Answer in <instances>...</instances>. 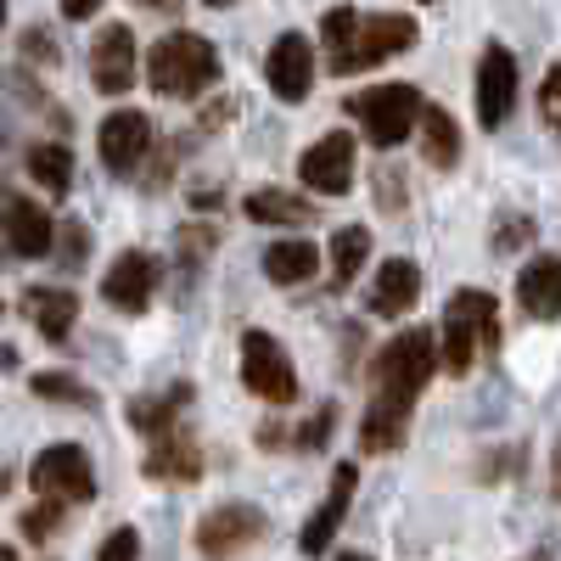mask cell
I'll return each instance as SVG.
<instances>
[{
  "label": "cell",
  "mask_w": 561,
  "mask_h": 561,
  "mask_svg": "<svg viewBox=\"0 0 561 561\" xmlns=\"http://www.w3.org/2000/svg\"><path fill=\"white\" fill-rule=\"evenodd\" d=\"M421 152L433 169H449L460 158V124L444 107H427V118H421Z\"/></svg>",
  "instance_id": "obj_26"
},
{
  "label": "cell",
  "mask_w": 561,
  "mask_h": 561,
  "mask_svg": "<svg viewBox=\"0 0 561 561\" xmlns=\"http://www.w3.org/2000/svg\"><path fill=\"white\" fill-rule=\"evenodd\" d=\"M500 325H494V298L489 293H455L449 309H444V370L449 377H466L472 370V359L483 348H494Z\"/></svg>",
  "instance_id": "obj_4"
},
{
  "label": "cell",
  "mask_w": 561,
  "mask_h": 561,
  "mask_svg": "<svg viewBox=\"0 0 561 561\" xmlns=\"http://www.w3.org/2000/svg\"><path fill=\"white\" fill-rule=\"evenodd\" d=\"M28 478H34L39 500H57V505H62V500L79 505V500L96 494V472H90V460H84L79 444H51V449H39L34 466H28Z\"/></svg>",
  "instance_id": "obj_7"
},
{
  "label": "cell",
  "mask_w": 561,
  "mask_h": 561,
  "mask_svg": "<svg viewBox=\"0 0 561 561\" xmlns=\"http://www.w3.org/2000/svg\"><path fill=\"white\" fill-rule=\"evenodd\" d=\"M192 404V382H174V388H163V393H147V399H129V427L135 433H147L152 444L158 438H169V427H174V415Z\"/></svg>",
  "instance_id": "obj_21"
},
{
  "label": "cell",
  "mask_w": 561,
  "mask_h": 561,
  "mask_svg": "<svg viewBox=\"0 0 561 561\" xmlns=\"http://www.w3.org/2000/svg\"><path fill=\"white\" fill-rule=\"evenodd\" d=\"M365 259H370V230L365 225H343L332 237V280L337 287H354V275L365 270Z\"/></svg>",
  "instance_id": "obj_27"
},
{
  "label": "cell",
  "mask_w": 561,
  "mask_h": 561,
  "mask_svg": "<svg viewBox=\"0 0 561 561\" xmlns=\"http://www.w3.org/2000/svg\"><path fill=\"white\" fill-rule=\"evenodd\" d=\"M354 483H359L354 460H343L337 472H332V494L320 500V511H314V517L304 523V534H298V550H304V556H325V545H332V534H337V528H343V517H348Z\"/></svg>",
  "instance_id": "obj_15"
},
{
  "label": "cell",
  "mask_w": 561,
  "mask_h": 561,
  "mask_svg": "<svg viewBox=\"0 0 561 561\" xmlns=\"http://www.w3.org/2000/svg\"><path fill=\"white\" fill-rule=\"evenodd\" d=\"M23 314L34 320V332H39V337L68 343L73 320H79V298H73L68 287H28V293H23Z\"/></svg>",
  "instance_id": "obj_19"
},
{
  "label": "cell",
  "mask_w": 561,
  "mask_h": 561,
  "mask_svg": "<svg viewBox=\"0 0 561 561\" xmlns=\"http://www.w3.org/2000/svg\"><path fill=\"white\" fill-rule=\"evenodd\" d=\"M438 365H444V354H438L433 332H427V325H410V332H399V337L377 354V399L410 410L415 393L433 382Z\"/></svg>",
  "instance_id": "obj_2"
},
{
  "label": "cell",
  "mask_w": 561,
  "mask_h": 561,
  "mask_svg": "<svg viewBox=\"0 0 561 561\" xmlns=\"http://www.w3.org/2000/svg\"><path fill=\"white\" fill-rule=\"evenodd\" d=\"M523 237H528V219H517V225H505V230H500V248H517Z\"/></svg>",
  "instance_id": "obj_36"
},
{
  "label": "cell",
  "mask_w": 561,
  "mask_h": 561,
  "mask_svg": "<svg viewBox=\"0 0 561 561\" xmlns=\"http://www.w3.org/2000/svg\"><path fill=\"white\" fill-rule=\"evenodd\" d=\"M534 561H550V550H539V556H534Z\"/></svg>",
  "instance_id": "obj_39"
},
{
  "label": "cell",
  "mask_w": 561,
  "mask_h": 561,
  "mask_svg": "<svg viewBox=\"0 0 561 561\" xmlns=\"http://www.w3.org/2000/svg\"><path fill=\"white\" fill-rule=\"evenodd\" d=\"M96 561H140V534L135 528H113L96 550Z\"/></svg>",
  "instance_id": "obj_31"
},
{
  "label": "cell",
  "mask_w": 561,
  "mask_h": 561,
  "mask_svg": "<svg viewBox=\"0 0 561 561\" xmlns=\"http://www.w3.org/2000/svg\"><path fill=\"white\" fill-rule=\"evenodd\" d=\"M517 107V57L505 45H489L478 57V124L483 129H500Z\"/></svg>",
  "instance_id": "obj_10"
},
{
  "label": "cell",
  "mask_w": 561,
  "mask_h": 561,
  "mask_svg": "<svg viewBox=\"0 0 561 561\" xmlns=\"http://www.w3.org/2000/svg\"><path fill=\"white\" fill-rule=\"evenodd\" d=\"M57 523H62V505H57V500H39V505H28L23 517H18V528H23L28 539H51Z\"/></svg>",
  "instance_id": "obj_30"
},
{
  "label": "cell",
  "mask_w": 561,
  "mask_h": 561,
  "mask_svg": "<svg viewBox=\"0 0 561 561\" xmlns=\"http://www.w3.org/2000/svg\"><path fill=\"white\" fill-rule=\"evenodd\" d=\"M264 79L280 102H304L309 90H314V51H309V39L304 34H280L270 45V57H264Z\"/></svg>",
  "instance_id": "obj_11"
},
{
  "label": "cell",
  "mask_w": 561,
  "mask_h": 561,
  "mask_svg": "<svg viewBox=\"0 0 561 561\" xmlns=\"http://www.w3.org/2000/svg\"><path fill=\"white\" fill-rule=\"evenodd\" d=\"M517 304L528 320H556L561 314V253H539L517 275Z\"/></svg>",
  "instance_id": "obj_17"
},
{
  "label": "cell",
  "mask_w": 561,
  "mask_h": 561,
  "mask_svg": "<svg viewBox=\"0 0 561 561\" xmlns=\"http://www.w3.org/2000/svg\"><path fill=\"white\" fill-rule=\"evenodd\" d=\"M23 51H28V57H39V62H57V51L45 45V34H23Z\"/></svg>",
  "instance_id": "obj_34"
},
{
  "label": "cell",
  "mask_w": 561,
  "mask_h": 561,
  "mask_svg": "<svg viewBox=\"0 0 561 561\" xmlns=\"http://www.w3.org/2000/svg\"><path fill=\"white\" fill-rule=\"evenodd\" d=\"M337 561H370V556H354V550H343V556H337Z\"/></svg>",
  "instance_id": "obj_38"
},
{
  "label": "cell",
  "mask_w": 561,
  "mask_h": 561,
  "mask_svg": "<svg viewBox=\"0 0 561 561\" xmlns=\"http://www.w3.org/2000/svg\"><path fill=\"white\" fill-rule=\"evenodd\" d=\"M62 18H73V23L96 18V0H68V7H62Z\"/></svg>",
  "instance_id": "obj_35"
},
{
  "label": "cell",
  "mask_w": 561,
  "mask_h": 561,
  "mask_svg": "<svg viewBox=\"0 0 561 561\" xmlns=\"http://www.w3.org/2000/svg\"><path fill=\"white\" fill-rule=\"evenodd\" d=\"M147 478L158 483H197L203 478V449L197 438H185V433H169L147 449Z\"/></svg>",
  "instance_id": "obj_20"
},
{
  "label": "cell",
  "mask_w": 561,
  "mask_h": 561,
  "mask_svg": "<svg viewBox=\"0 0 561 561\" xmlns=\"http://www.w3.org/2000/svg\"><path fill=\"white\" fill-rule=\"evenodd\" d=\"M242 214L253 225H309L314 219V208L304 197H293V192H280V185H259V192H248Z\"/></svg>",
  "instance_id": "obj_22"
},
{
  "label": "cell",
  "mask_w": 561,
  "mask_h": 561,
  "mask_svg": "<svg viewBox=\"0 0 561 561\" xmlns=\"http://www.w3.org/2000/svg\"><path fill=\"white\" fill-rule=\"evenodd\" d=\"M90 79H96L102 96H124L135 84V34L124 23H107L90 45Z\"/></svg>",
  "instance_id": "obj_14"
},
{
  "label": "cell",
  "mask_w": 561,
  "mask_h": 561,
  "mask_svg": "<svg viewBox=\"0 0 561 561\" xmlns=\"http://www.w3.org/2000/svg\"><path fill=\"white\" fill-rule=\"evenodd\" d=\"M404 427H410V410H399V404H370L365 410V421H359V444L370 449V455H388L399 438H404Z\"/></svg>",
  "instance_id": "obj_24"
},
{
  "label": "cell",
  "mask_w": 561,
  "mask_h": 561,
  "mask_svg": "<svg viewBox=\"0 0 561 561\" xmlns=\"http://www.w3.org/2000/svg\"><path fill=\"white\" fill-rule=\"evenodd\" d=\"M550 483H556V500H561V438H556V455H550Z\"/></svg>",
  "instance_id": "obj_37"
},
{
  "label": "cell",
  "mask_w": 561,
  "mask_h": 561,
  "mask_svg": "<svg viewBox=\"0 0 561 561\" xmlns=\"http://www.w3.org/2000/svg\"><path fill=\"white\" fill-rule=\"evenodd\" d=\"M348 113L359 118L365 140L370 147L393 152L399 140H410L421 129V118H427V102H421L415 84H377V90H359V96L348 102Z\"/></svg>",
  "instance_id": "obj_3"
},
{
  "label": "cell",
  "mask_w": 561,
  "mask_h": 561,
  "mask_svg": "<svg viewBox=\"0 0 561 561\" xmlns=\"http://www.w3.org/2000/svg\"><path fill=\"white\" fill-rule=\"evenodd\" d=\"M539 113H545V124L561 135V62L545 73V84H539Z\"/></svg>",
  "instance_id": "obj_32"
},
{
  "label": "cell",
  "mask_w": 561,
  "mask_h": 561,
  "mask_svg": "<svg viewBox=\"0 0 561 561\" xmlns=\"http://www.w3.org/2000/svg\"><path fill=\"white\" fill-rule=\"evenodd\" d=\"M158 293V259L152 253H118L102 275V298L124 314H140Z\"/></svg>",
  "instance_id": "obj_13"
},
{
  "label": "cell",
  "mask_w": 561,
  "mask_h": 561,
  "mask_svg": "<svg viewBox=\"0 0 561 561\" xmlns=\"http://www.w3.org/2000/svg\"><path fill=\"white\" fill-rule=\"evenodd\" d=\"M415 298H421V264H410V259H388L382 270H377V287H370V314H382V320H399L404 309H415Z\"/></svg>",
  "instance_id": "obj_18"
},
{
  "label": "cell",
  "mask_w": 561,
  "mask_h": 561,
  "mask_svg": "<svg viewBox=\"0 0 561 561\" xmlns=\"http://www.w3.org/2000/svg\"><path fill=\"white\" fill-rule=\"evenodd\" d=\"M214 79H219V51H214V39H203L192 28L163 34L152 45V57H147V84L158 90V96L192 102V96H203Z\"/></svg>",
  "instance_id": "obj_1"
},
{
  "label": "cell",
  "mask_w": 561,
  "mask_h": 561,
  "mask_svg": "<svg viewBox=\"0 0 561 561\" xmlns=\"http://www.w3.org/2000/svg\"><path fill=\"white\" fill-rule=\"evenodd\" d=\"M34 393H39V399H62V404H90V388H84L79 377H68V370H39Z\"/></svg>",
  "instance_id": "obj_28"
},
{
  "label": "cell",
  "mask_w": 561,
  "mask_h": 561,
  "mask_svg": "<svg viewBox=\"0 0 561 561\" xmlns=\"http://www.w3.org/2000/svg\"><path fill=\"white\" fill-rule=\"evenodd\" d=\"M332 421H337V410H332V404L314 410V421H304V427H298V449H320L325 438H332Z\"/></svg>",
  "instance_id": "obj_33"
},
{
  "label": "cell",
  "mask_w": 561,
  "mask_h": 561,
  "mask_svg": "<svg viewBox=\"0 0 561 561\" xmlns=\"http://www.w3.org/2000/svg\"><path fill=\"white\" fill-rule=\"evenodd\" d=\"M359 23H365V18H359L354 7H332V12L320 18V34H325V45H332V57H337V51H348V45H354Z\"/></svg>",
  "instance_id": "obj_29"
},
{
  "label": "cell",
  "mask_w": 561,
  "mask_h": 561,
  "mask_svg": "<svg viewBox=\"0 0 561 561\" xmlns=\"http://www.w3.org/2000/svg\"><path fill=\"white\" fill-rule=\"evenodd\" d=\"M410 45H415V18H410V12H370V18L359 23V34H354L348 51L332 57V73H337V79L365 73V68H377V62L410 51Z\"/></svg>",
  "instance_id": "obj_5"
},
{
  "label": "cell",
  "mask_w": 561,
  "mask_h": 561,
  "mask_svg": "<svg viewBox=\"0 0 561 561\" xmlns=\"http://www.w3.org/2000/svg\"><path fill=\"white\" fill-rule=\"evenodd\" d=\"M242 382H248V393L264 399V404H293V399H298L293 354L280 348L270 332H248V337H242Z\"/></svg>",
  "instance_id": "obj_6"
},
{
  "label": "cell",
  "mask_w": 561,
  "mask_h": 561,
  "mask_svg": "<svg viewBox=\"0 0 561 561\" xmlns=\"http://www.w3.org/2000/svg\"><path fill=\"white\" fill-rule=\"evenodd\" d=\"M320 270V248L314 242H275L264 248V275L275 280V287H298V280H309Z\"/></svg>",
  "instance_id": "obj_23"
},
{
  "label": "cell",
  "mask_w": 561,
  "mask_h": 561,
  "mask_svg": "<svg viewBox=\"0 0 561 561\" xmlns=\"http://www.w3.org/2000/svg\"><path fill=\"white\" fill-rule=\"evenodd\" d=\"M96 147H102V163H107L113 174H129L140 158L152 152V118H147V113H135V107L107 113L102 129H96Z\"/></svg>",
  "instance_id": "obj_12"
},
{
  "label": "cell",
  "mask_w": 561,
  "mask_h": 561,
  "mask_svg": "<svg viewBox=\"0 0 561 561\" xmlns=\"http://www.w3.org/2000/svg\"><path fill=\"white\" fill-rule=\"evenodd\" d=\"M51 237H57V219L45 214L34 197L12 192L7 197V248L18 259H45V253H51Z\"/></svg>",
  "instance_id": "obj_16"
},
{
  "label": "cell",
  "mask_w": 561,
  "mask_h": 561,
  "mask_svg": "<svg viewBox=\"0 0 561 561\" xmlns=\"http://www.w3.org/2000/svg\"><path fill=\"white\" fill-rule=\"evenodd\" d=\"M259 534H264V511L230 500V505L208 511V517L197 523V550L208 561H230V556H242L248 545H259Z\"/></svg>",
  "instance_id": "obj_8"
},
{
  "label": "cell",
  "mask_w": 561,
  "mask_h": 561,
  "mask_svg": "<svg viewBox=\"0 0 561 561\" xmlns=\"http://www.w3.org/2000/svg\"><path fill=\"white\" fill-rule=\"evenodd\" d=\"M298 174H304L309 192H320V197L354 192V135L348 129H332L325 140H314V147L298 158Z\"/></svg>",
  "instance_id": "obj_9"
},
{
  "label": "cell",
  "mask_w": 561,
  "mask_h": 561,
  "mask_svg": "<svg viewBox=\"0 0 561 561\" xmlns=\"http://www.w3.org/2000/svg\"><path fill=\"white\" fill-rule=\"evenodd\" d=\"M28 174L51 197H68V185H73V152L68 147H51V140H34V147H28Z\"/></svg>",
  "instance_id": "obj_25"
}]
</instances>
